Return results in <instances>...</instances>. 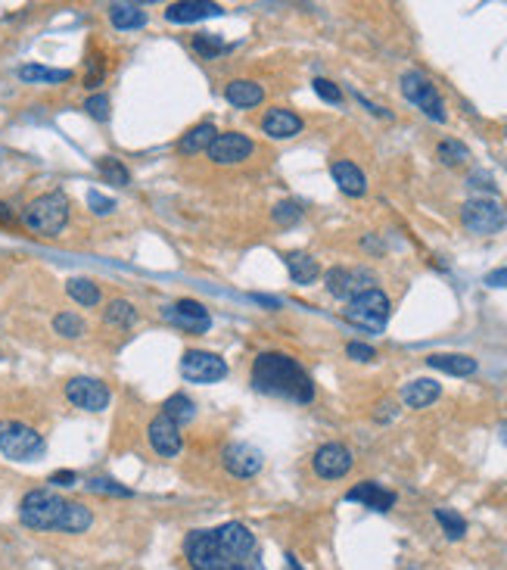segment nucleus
<instances>
[{
  "mask_svg": "<svg viewBox=\"0 0 507 570\" xmlns=\"http://www.w3.org/2000/svg\"><path fill=\"white\" fill-rule=\"evenodd\" d=\"M427 365L436 371H446V375H452V377H470V375H476V368H480L474 356H461V353H436L427 358Z\"/></svg>",
  "mask_w": 507,
  "mask_h": 570,
  "instance_id": "nucleus-23",
  "label": "nucleus"
},
{
  "mask_svg": "<svg viewBox=\"0 0 507 570\" xmlns=\"http://www.w3.org/2000/svg\"><path fill=\"white\" fill-rule=\"evenodd\" d=\"M88 489L90 492H103V496H122V499L134 496V489L122 487V483H116V480H107V477H94V480H88Z\"/></svg>",
  "mask_w": 507,
  "mask_h": 570,
  "instance_id": "nucleus-38",
  "label": "nucleus"
},
{
  "mask_svg": "<svg viewBox=\"0 0 507 570\" xmlns=\"http://www.w3.org/2000/svg\"><path fill=\"white\" fill-rule=\"evenodd\" d=\"M439 396H442V386L429 377H418V380H411V384L401 386V403L408 408H427Z\"/></svg>",
  "mask_w": 507,
  "mask_h": 570,
  "instance_id": "nucleus-21",
  "label": "nucleus"
},
{
  "mask_svg": "<svg viewBox=\"0 0 507 570\" xmlns=\"http://www.w3.org/2000/svg\"><path fill=\"white\" fill-rule=\"evenodd\" d=\"M162 318L174 328L190 330V334H206V330L212 328V315H209V309L196 299L168 302V306H162Z\"/></svg>",
  "mask_w": 507,
  "mask_h": 570,
  "instance_id": "nucleus-11",
  "label": "nucleus"
},
{
  "mask_svg": "<svg viewBox=\"0 0 507 570\" xmlns=\"http://www.w3.org/2000/svg\"><path fill=\"white\" fill-rule=\"evenodd\" d=\"M312 88H315V94H318L321 100L333 103V107H340V103H343V90H340V84H333L330 79H315V81H312Z\"/></svg>",
  "mask_w": 507,
  "mask_h": 570,
  "instance_id": "nucleus-40",
  "label": "nucleus"
},
{
  "mask_svg": "<svg viewBox=\"0 0 507 570\" xmlns=\"http://www.w3.org/2000/svg\"><path fill=\"white\" fill-rule=\"evenodd\" d=\"M66 399L84 412H103L109 405V386L97 377H72L66 384Z\"/></svg>",
  "mask_w": 507,
  "mask_h": 570,
  "instance_id": "nucleus-13",
  "label": "nucleus"
},
{
  "mask_svg": "<svg viewBox=\"0 0 507 570\" xmlns=\"http://www.w3.org/2000/svg\"><path fill=\"white\" fill-rule=\"evenodd\" d=\"M224 100H228L230 107H237V109H252V107H258V103L265 100V90H262V84H256L249 79H237V81H230L228 88H224Z\"/></svg>",
  "mask_w": 507,
  "mask_h": 570,
  "instance_id": "nucleus-22",
  "label": "nucleus"
},
{
  "mask_svg": "<svg viewBox=\"0 0 507 570\" xmlns=\"http://www.w3.org/2000/svg\"><path fill=\"white\" fill-rule=\"evenodd\" d=\"M327 293L330 297H336V299H355V297H361V293H368V290H374V284H377V274L371 271V269H330L327 271Z\"/></svg>",
  "mask_w": 507,
  "mask_h": 570,
  "instance_id": "nucleus-9",
  "label": "nucleus"
},
{
  "mask_svg": "<svg viewBox=\"0 0 507 570\" xmlns=\"http://www.w3.org/2000/svg\"><path fill=\"white\" fill-rule=\"evenodd\" d=\"M470 187L495 190V181H492V175H485V172H474V175H470Z\"/></svg>",
  "mask_w": 507,
  "mask_h": 570,
  "instance_id": "nucleus-44",
  "label": "nucleus"
},
{
  "mask_svg": "<svg viewBox=\"0 0 507 570\" xmlns=\"http://www.w3.org/2000/svg\"><path fill=\"white\" fill-rule=\"evenodd\" d=\"M330 175H333L336 187H340L343 194H349V196L368 194V178H364L361 168H358L355 163H349V159H336V163L330 166Z\"/></svg>",
  "mask_w": 507,
  "mask_h": 570,
  "instance_id": "nucleus-20",
  "label": "nucleus"
},
{
  "mask_svg": "<svg viewBox=\"0 0 507 570\" xmlns=\"http://www.w3.org/2000/svg\"><path fill=\"white\" fill-rule=\"evenodd\" d=\"M502 440L507 442V421H504V424H502Z\"/></svg>",
  "mask_w": 507,
  "mask_h": 570,
  "instance_id": "nucleus-49",
  "label": "nucleus"
},
{
  "mask_svg": "<svg viewBox=\"0 0 507 570\" xmlns=\"http://www.w3.org/2000/svg\"><path fill=\"white\" fill-rule=\"evenodd\" d=\"M146 440H150L153 452L162 455V459H174V455L181 452V446H184L181 427L174 424L172 418H165L162 412L150 421V427H146Z\"/></svg>",
  "mask_w": 507,
  "mask_h": 570,
  "instance_id": "nucleus-16",
  "label": "nucleus"
},
{
  "mask_svg": "<svg viewBox=\"0 0 507 570\" xmlns=\"http://www.w3.org/2000/svg\"><path fill=\"white\" fill-rule=\"evenodd\" d=\"M271 218L286 228V224H296L302 218V206L296 200H284V203H277V206L271 209Z\"/></svg>",
  "mask_w": 507,
  "mask_h": 570,
  "instance_id": "nucleus-37",
  "label": "nucleus"
},
{
  "mask_svg": "<svg viewBox=\"0 0 507 570\" xmlns=\"http://www.w3.org/2000/svg\"><path fill=\"white\" fill-rule=\"evenodd\" d=\"M252 150H256V144L246 135H240V131H224V135H218L212 140V147H209V159L218 166H237L243 163V159H249Z\"/></svg>",
  "mask_w": 507,
  "mask_h": 570,
  "instance_id": "nucleus-15",
  "label": "nucleus"
},
{
  "mask_svg": "<svg viewBox=\"0 0 507 570\" xmlns=\"http://www.w3.org/2000/svg\"><path fill=\"white\" fill-rule=\"evenodd\" d=\"M401 94H405L408 103H414V107L424 112L427 119H433V122H446V103H442L436 84L429 81L424 72L411 69V72L401 75Z\"/></svg>",
  "mask_w": 507,
  "mask_h": 570,
  "instance_id": "nucleus-6",
  "label": "nucleus"
},
{
  "mask_svg": "<svg viewBox=\"0 0 507 570\" xmlns=\"http://www.w3.org/2000/svg\"><path fill=\"white\" fill-rule=\"evenodd\" d=\"M256 302H262V306H271V309H277L280 306V299H274V297H262V293H256V297H252Z\"/></svg>",
  "mask_w": 507,
  "mask_h": 570,
  "instance_id": "nucleus-47",
  "label": "nucleus"
},
{
  "mask_svg": "<svg viewBox=\"0 0 507 570\" xmlns=\"http://www.w3.org/2000/svg\"><path fill=\"white\" fill-rule=\"evenodd\" d=\"M53 487H75L79 483V474L75 470H56V474L51 477Z\"/></svg>",
  "mask_w": 507,
  "mask_h": 570,
  "instance_id": "nucleus-43",
  "label": "nucleus"
},
{
  "mask_svg": "<svg viewBox=\"0 0 507 570\" xmlns=\"http://www.w3.org/2000/svg\"><path fill=\"white\" fill-rule=\"evenodd\" d=\"M88 206L94 215H112L116 213V200L107 194H100V190H88Z\"/></svg>",
  "mask_w": 507,
  "mask_h": 570,
  "instance_id": "nucleus-41",
  "label": "nucleus"
},
{
  "mask_svg": "<svg viewBox=\"0 0 507 570\" xmlns=\"http://www.w3.org/2000/svg\"><path fill=\"white\" fill-rule=\"evenodd\" d=\"M352 464H355V459H352V452L343 442H324L312 459V468L321 480H340L352 470Z\"/></svg>",
  "mask_w": 507,
  "mask_h": 570,
  "instance_id": "nucleus-14",
  "label": "nucleus"
},
{
  "mask_svg": "<svg viewBox=\"0 0 507 570\" xmlns=\"http://www.w3.org/2000/svg\"><path fill=\"white\" fill-rule=\"evenodd\" d=\"M390 312H392L390 297L374 287V290L361 293V297H355L349 302L346 318L352 321V325H358L364 330H383L386 321H390Z\"/></svg>",
  "mask_w": 507,
  "mask_h": 570,
  "instance_id": "nucleus-7",
  "label": "nucleus"
},
{
  "mask_svg": "<svg viewBox=\"0 0 507 570\" xmlns=\"http://www.w3.org/2000/svg\"><path fill=\"white\" fill-rule=\"evenodd\" d=\"M44 436L23 421H0V452L13 461H38L44 455Z\"/></svg>",
  "mask_w": 507,
  "mask_h": 570,
  "instance_id": "nucleus-5",
  "label": "nucleus"
},
{
  "mask_svg": "<svg viewBox=\"0 0 507 570\" xmlns=\"http://www.w3.org/2000/svg\"><path fill=\"white\" fill-rule=\"evenodd\" d=\"M109 23L118 28V32H137L150 23L146 10L140 4H112L109 6Z\"/></svg>",
  "mask_w": 507,
  "mask_h": 570,
  "instance_id": "nucleus-24",
  "label": "nucleus"
},
{
  "mask_svg": "<svg viewBox=\"0 0 507 570\" xmlns=\"http://www.w3.org/2000/svg\"><path fill=\"white\" fill-rule=\"evenodd\" d=\"M90 524H94V515H90L88 505H81V502H66V515H62L60 533H72V537H79V533L90 530Z\"/></svg>",
  "mask_w": 507,
  "mask_h": 570,
  "instance_id": "nucleus-28",
  "label": "nucleus"
},
{
  "mask_svg": "<svg viewBox=\"0 0 507 570\" xmlns=\"http://www.w3.org/2000/svg\"><path fill=\"white\" fill-rule=\"evenodd\" d=\"M461 222L467 231L474 234H498V231L507 224V209L498 200H489V196H480V200H467L461 206Z\"/></svg>",
  "mask_w": 507,
  "mask_h": 570,
  "instance_id": "nucleus-8",
  "label": "nucleus"
},
{
  "mask_svg": "<svg viewBox=\"0 0 507 570\" xmlns=\"http://www.w3.org/2000/svg\"><path fill=\"white\" fill-rule=\"evenodd\" d=\"M66 290H69V297H72L79 306H97L100 302V287L94 284V280H88V278H72L66 284Z\"/></svg>",
  "mask_w": 507,
  "mask_h": 570,
  "instance_id": "nucleus-31",
  "label": "nucleus"
},
{
  "mask_svg": "<svg viewBox=\"0 0 507 570\" xmlns=\"http://www.w3.org/2000/svg\"><path fill=\"white\" fill-rule=\"evenodd\" d=\"M436 157H439V163H446V166H464L470 159V150L461 144V140L448 138V140H442V144L436 147Z\"/></svg>",
  "mask_w": 507,
  "mask_h": 570,
  "instance_id": "nucleus-34",
  "label": "nucleus"
},
{
  "mask_svg": "<svg viewBox=\"0 0 507 570\" xmlns=\"http://www.w3.org/2000/svg\"><path fill=\"white\" fill-rule=\"evenodd\" d=\"M436 520H439L442 533H446V537L452 539V543H457V539H464V533H467V520L457 515L455 508H436Z\"/></svg>",
  "mask_w": 507,
  "mask_h": 570,
  "instance_id": "nucleus-32",
  "label": "nucleus"
},
{
  "mask_svg": "<svg viewBox=\"0 0 507 570\" xmlns=\"http://www.w3.org/2000/svg\"><path fill=\"white\" fill-rule=\"evenodd\" d=\"M302 119L296 116L293 109H284V107H274V109H268L265 112V119H262V131L271 140H290L296 135H302Z\"/></svg>",
  "mask_w": 507,
  "mask_h": 570,
  "instance_id": "nucleus-18",
  "label": "nucleus"
},
{
  "mask_svg": "<svg viewBox=\"0 0 507 570\" xmlns=\"http://www.w3.org/2000/svg\"><path fill=\"white\" fill-rule=\"evenodd\" d=\"M97 168H100V175L109 181V185H116V187H128V185H131V172H128V168H125L122 163H118L116 157L97 159Z\"/></svg>",
  "mask_w": 507,
  "mask_h": 570,
  "instance_id": "nucleus-33",
  "label": "nucleus"
},
{
  "mask_svg": "<svg viewBox=\"0 0 507 570\" xmlns=\"http://www.w3.org/2000/svg\"><path fill=\"white\" fill-rule=\"evenodd\" d=\"M69 222V200L62 190H51V194H41L38 200H32L23 209V224L32 234L41 237H56Z\"/></svg>",
  "mask_w": 507,
  "mask_h": 570,
  "instance_id": "nucleus-3",
  "label": "nucleus"
},
{
  "mask_svg": "<svg viewBox=\"0 0 507 570\" xmlns=\"http://www.w3.org/2000/svg\"><path fill=\"white\" fill-rule=\"evenodd\" d=\"M485 284L495 287V290H498V287H507V269H495V271H489V274H485Z\"/></svg>",
  "mask_w": 507,
  "mask_h": 570,
  "instance_id": "nucleus-45",
  "label": "nucleus"
},
{
  "mask_svg": "<svg viewBox=\"0 0 507 570\" xmlns=\"http://www.w3.org/2000/svg\"><path fill=\"white\" fill-rule=\"evenodd\" d=\"M66 515V499H60L53 489H32L19 502V520L32 530H60Z\"/></svg>",
  "mask_w": 507,
  "mask_h": 570,
  "instance_id": "nucleus-4",
  "label": "nucleus"
},
{
  "mask_svg": "<svg viewBox=\"0 0 507 570\" xmlns=\"http://www.w3.org/2000/svg\"><path fill=\"white\" fill-rule=\"evenodd\" d=\"M221 464L230 477H237V480H249V477H256L258 470L265 468V455H262V449L249 446V442H228L221 452Z\"/></svg>",
  "mask_w": 507,
  "mask_h": 570,
  "instance_id": "nucleus-12",
  "label": "nucleus"
},
{
  "mask_svg": "<svg viewBox=\"0 0 507 570\" xmlns=\"http://www.w3.org/2000/svg\"><path fill=\"white\" fill-rule=\"evenodd\" d=\"M0 224H16V215H13V209L6 203H0Z\"/></svg>",
  "mask_w": 507,
  "mask_h": 570,
  "instance_id": "nucleus-46",
  "label": "nucleus"
},
{
  "mask_svg": "<svg viewBox=\"0 0 507 570\" xmlns=\"http://www.w3.org/2000/svg\"><path fill=\"white\" fill-rule=\"evenodd\" d=\"M103 321H107L109 328L128 330L137 325V309H134L128 299H112L107 306V312H103Z\"/></svg>",
  "mask_w": 507,
  "mask_h": 570,
  "instance_id": "nucleus-30",
  "label": "nucleus"
},
{
  "mask_svg": "<svg viewBox=\"0 0 507 570\" xmlns=\"http://www.w3.org/2000/svg\"><path fill=\"white\" fill-rule=\"evenodd\" d=\"M193 51H196V53H202L206 60H215V56L228 53V51H230V44H221V41H218L215 34L202 32V34H196V38H193Z\"/></svg>",
  "mask_w": 507,
  "mask_h": 570,
  "instance_id": "nucleus-36",
  "label": "nucleus"
},
{
  "mask_svg": "<svg viewBox=\"0 0 507 570\" xmlns=\"http://www.w3.org/2000/svg\"><path fill=\"white\" fill-rule=\"evenodd\" d=\"M212 16H221V6L212 4V0H184V4L165 6V19L178 25L200 23V19H212Z\"/></svg>",
  "mask_w": 507,
  "mask_h": 570,
  "instance_id": "nucleus-19",
  "label": "nucleus"
},
{
  "mask_svg": "<svg viewBox=\"0 0 507 570\" xmlns=\"http://www.w3.org/2000/svg\"><path fill=\"white\" fill-rule=\"evenodd\" d=\"M215 138H218L215 125L212 122H200V125H193V128H190L187 135L178 140V153H184V157H196V153L209 150Z\"/></svg>",
  "mask_w": 507,
  "mask_h": 570,
  "instance_id": "nucleus-26",
  "label": "nucleus"
},
{
  "mask_svg": "<svg viewBox=\"0 0 507 570\" xmlns=\"http://www.w3.org/2000/svg\"><path fill=\"white\" fill-rule=\"evenodd\" d=\"M252 390L274 399L308 405L315 399V380L286 353H258L252 362Z\"/></svg>",
  "mask_w": 507,
  "mask_h": 570,
  "instance_id": "nucleus-2",
  "label": "nucleus"
},
{
  "mask_svg": "<svg viewBox=\"0 0 507 570\" xmlns=\"http://www.w3.org/2000/svg\"><path fill=\"white\" fill-rule=\"evenodd\" d=\"M256 537L240 520H228L212 530H193L184 539V558L193 570H262Z\"/></svg>",
  "mask_w": 507,
  "mask_h": 570,
  "instance_id": "nucleus-1",
  "label": "nucleus"
},
{
  "mask_svg": "<svg viewBox=\"0 0 507 570\" xmlns=\"http://www.w3.org/2000/svg\"><path fill=\"white\" fill-rule=\"evenodd\" d=\"M284 262H286V269H290V278L296 280V284H302V287L315 284V280H318V274H321L318 259L308 256V252H299V250L286 252Z\"/></svg>",
  "mask_w": 507,
  "mask_h": 570,
  "instance_id": "nucleus-25",
  "label": "nucleus"
},
{
  "mask_svg": "<svg viewBox=\"0 0 507 570\" xmlns=\"http://www.w3.org/2000/svg\"><path fill=\"white\" fill-rule=\"evenodd\" d=\"M53 330L60 337H66V340H79V337L84 334V321L72 312H60L53 318Z\"/></svg>",
  "mask_w": 507,
  "mask_h": 570,
  "instance_id": "nucleus-35",
  "label": "nucleus"
},
{
  "mask_svg": "<svg viewBox=\"0 0 507 570\" xmlns=\"http://www.w3.org/2000/svg\"><path fill=\"white\" fill-rule=\"evenodd\" d=\"M84 112H88L90 119H97V122H107L109 119V97L107 94H90L88 100H84Z\"/></svg>",
  "mask_w": 507,
  "mask_h": 570,
  "instance_id": "nucleus-39",
  "label": "nucleus"
},
{
  "mask_svg": "<svg viewBox=\"0 0 507 570\" xmlns=\"http://www.w3.org/2000/svg\"><path fill=\"white\" fill-rule=\"evenodd\" d=\"M19 79L25 84H62V81H72V72L69 69H47V66H19Z\"/></svg>",
  "mask_w": 507,
  "mask_h": 570,
  "instance_id": "nucleus-27",
  "label": "nucleus"
},
{
  "mask_svg": "<svg viewBox=\"0 0 507 570\" xmlns=\"http://www.w3.org/2000/svg\"><path fill=\"white\" fill-rule=\"evenodd\" d=\"M162 414L165 418H172L174 424H190V421L196 418V403L190 396H184V393H174V396L165 399V405H162Z\"/></svg>",
  "mask_w": 507,
  "mask_h": 570,
  "instance_id": "nucleus-29",
  "label": "nucleus"
},
{
  "mask_svg": "<svg viewBox=\"0 0 507 570\" xmlns=\"http://www.w3.org/2000/svg\"><path fill=\"white\" fill-rule=\"evenodd\" d=\"M286 570H305V567L299 565V558L293 552H286Z\"/></svg>",
  "mask_w": 507,
  "mask_h": 570,
  "instance_id": "nucleus-48",
  "label": "nucleus"
},
{
  "mask_svg": "<svg viewBox=\"0 0 507 570\" xmlns=\"http://www.w3.org/2000/svg\"><path fill=\"white\" fill-rule=\"evenodd\" d=\"M181 375L190 384H218L228 377V362L215 353H206V349H190L181 358Z\"/></svg>",
  "mask_w": 507,
  "mask_h": 570,
  "instance_id": "nucleus-10",
  "label": "nucleus"
},
{
  "mask_svg": "<svg viewBox=\"0 0 507 570\" xmlns=\"http://www.w3.org/2000/svg\"><path fill=\"white\" fill-rule=\"evenodd\" d=\"M346 356H349V358H355V362H374V358H377V349H374V347H368V343L352 340L349 347H346Z\"/></svg>",
  "mask_w": 507,
  "mask_h": 570,
  "instance_id": "nucleus-42",
  "label": "nucleus"
},
{
  "mask_svg": "<svg viewBox=\"0 0 507 570\" xmlns=\"http://www.w3.org/2000/svg\"><path fill=\"white\" fill-rule=\"evenodd\" d=\"M346 502H361L364 508L386 515V511H392V505H396V492L380 487V483H374V480H364V483H358V487H352L346 492Z\"/></svg>",
  "mask_w": 507,
  "mask_h": 570,
  "instance_id": "nucleus-17",
  "label": "nucleus"
}]
</instances>
